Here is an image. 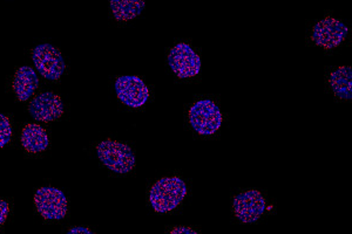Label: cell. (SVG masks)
<instances>
[{"label":"cell","instance_id":"6da1fadb","mask_svg":"<svg viewBox=\"0 0 352 234\" xmlns=\"http://www.w3.org/2000/svg\"><path fill=\"white\" fill-rule=\"evenodd\" d=\"M187 195V185L180 177H166L153 185L149 202L155 212L166 213L175 210Z\"/></svg>","mask_w":352,"mask_h":234},{"label":"cell","instance_id":"7a4b0ae2","mask_svg":"<svg viewBox=\"0 0 352 234\" xmlns=\"http://www.w3.org/2000/svg\"><path fill=\"white\" fill-rule=\"evenodd\" d=\"M96 152L101 162L118 174H129L135 167V156L127 144L106 139L98 144Z\"/></svg>","mask_w":352,"mask_h":234},{"label":"cell","instance_id":"3957f363","mask_svg":"<svg viewBox=\"0 0 352 234\" xmlns=\"http://www.w3.org/2000/svg\"><path fill=\"white\" fill-rule=\"evenodd\" d=\"M189 122L201 135H212L222 124L220 108L210 100H199L189 109Z\"/></svg>","mask_w":352,"mask_h":234},{"label":"cell","instance_id":"277c9868","mask_svg":"<svg viewBox=\"0 0 352 234\" xmlns=\"http://www.w3.org/2000/svg\"><path fill=\"white\" fill-rule=\"evenodd\" d=\"M34 205L43 218L47 220H59L67 215V198L64 192L56 187H41L36 190Z\"/></svg>","mask_w":352,"mask_h":234},{"label":"cell","instance_id":"5b68a950","mask_svg":"<svg viewBox=\"0 0 352 234\" xmlns=\"http://www.w3.org/2000/svg\"><path fill=\"white\" fill-rule=\"evenodd\" d=\"M169 66L181 79L192 78L201 71L200 56L186 43L175 45L169 52Z\"/></svg>","mask_w":352,"mask_h":234},{"label":"cell","instance_id":"8992f818","mask_svg":"<svg viewBox=\"0 0 352 234\" xmlns=\"http://www.w3.org/2000/svg\"><path fill=\"white\" fill-rule=\"evenodd\" d=\"M267 202L260 191L248 190L241 192L232 202V212L240 222L250 224L263 215Z\"/></svg>","mask_w":352,"mask_h":234},{"label":"cell","instance_id":"52a82bcc","mask_svg":"<svg viewBox=\"0 0 352 234\" xmlns=\"http://www.w3.org/2000/svg\"><path fill=\"white\" fill-rule=\"evenodd\" d=\"M33 62L41 75L48 80H58L65 71L64 58L54 46L38 45L32 53Z\"/></svg>","mask_w":352,"mask_h":234},{"label":"cell","instance_id":"ba28073f","mask_svg":"<svg viewBox=\"0 0 352 234\" xmlns=\"http://www.w3.org/2000/svg\"><path fill=\"white\" fill-rule=\"evenodd\" d=\"M348 31V26L343 21L328 16L315 25L311 36L315 44L325 49H331L343 43Z\"/></svg>","mask_w":352,"mask_h":234},{"label":"cell","instance_id":"9c48e42d","mask_svg":"<svg viewBox=\"0 0 352 234\" xmlns=\"http://www.w3.org/2000/svg\"><path fill=\"white\" fill-rule=\"evenodd\" d=\"M116 91L121 102L129 107H142L148 101V87L139 76H119L116 81Z\"/></svg>","mask_w":352,"mask_h":234},{"label":"cell","instance_id":"30bf717a","mask_svg":"<svg viewBox=\"0 0 352 234\" xmlns=\"http://www.w3.org/2000/svg\"><path fill=\"white\" fill-rule=\"evenodd\" d=\"M28 110L36 121L48 122L60 117L64 113V106L59 96L52 91H47L36 96L30 104Z\"/></svg>","mask_w":352,"mask_h":234},{"label":"cell","instance_id":"8fae6325","mask_svg":"<svg viewBox=\"0 0 352 234\" xmlns=\"http://www.w3.org/2000/svg\"><path fill=\"white\" fill-rule=\"evenodd\" d=\"M39 80L36 71L30 66H23L16 69L13 80V91L19 101H28L38 88Z\"/></svg>","mask_w":352,"mask_h":234},{"label":"cell","instance_id":"7c38bea8","mask_svg":"<svg viewBox=\"0 0 352 234\" xmlns=\"http://www.w3.org/2000/svg\"><path fill=\"white\" fill-rule=\"evenodd\" d=\"M21 144L32 154H38L46 150L50 144L47 132L39 124H28L21 131Z\"/></svg>","mask_w":352,"mask_h":234},{"label":"cell","instance_id":"4fadbf2b","mask_svg":"<svg viewBox=\"0 0 352 234\" xmlns=\"http://www.w3.org/2000/svg\"><path fill=\"white\" fill-rule=\"evenodd\" d=\"M329 82L336 96L340 99H351L352 69L350 66H342L333 69L329 78Z\"/></svg>","mask_w":352,"mask_h":234},{"label":"cell","instance_id":"5bb4252c","mask_svg":"<svg viewBox=\"0 0 352 234\" xmlns=\"http://www.w3.org/2000/svg\"><path fill=\"white\" fill-rule=\"evenodd\" d=\"M113 14L119 21L132 20L141 14L146 8L144 1H116L112 0L109 3Z\"/></svg>","mask_w":352,"mask_h":234},{"label":"cell","instance_id":"9a60e30c","mask_svg":"<svg viewBox=\"0 0 352 234\" xmlns=\"http://www.w3.org/2000/svg\"><path fill=\"white\" fill-rule=\"evenodd\" d=\"M12 137V126L8 116L0 114V148H4Z\"/></svg>","mask_w":352,"mask_h":234},{"label":"cell","instance_id":"2e32d148","mask_svg":"<svg viewBox=\"0 0 352 234\" xmlns=\"http://www.w3.org/2000/svg\"><path fill=\"white\" fill-rule=\"evenodd\" d=\"M8 202L0 199V226L4 224L5 220L8 218Z\"/></svg>","mask_w":352,"mask_h":234},{"label":"cell","instance_id":"e0dca14e","mask_svg":"<svg viewBox=\"0 0 352 234\" xmlns=\"http://www.w3.org/2000/svg\"><path fill=\"white\" fill-rule=\"evenodd\" d=\"M169 234H200L197 233V231L192 230L189 227L186 226H177L174 227L170 230Z\"/></svg>","mask_w":352,"mask_h":234},{"label":"cell","instance_id":"ac0fdd59","mask_svg":"<svg viewBox=\"0 0 352 234\" xmlns=\"http://www.w3.org/2000/svg\"><path fill=\"white\" fill-rule=\"evenodd\" d=\"M67 234H94L92 231L86 227H72L68 231Z\"/></svg>","mask_w":352,"mask_h":234}]
</instances>
